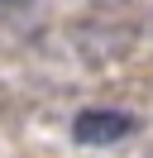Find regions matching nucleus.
Segmentation results:
<instances>
[{
    "instance_id": "nucleus-1",
    "label": "nucleus",
    "mask_w": 153,
    "mask_h": 158,
    "mask_svg": "<svg viewBox=\"0 0 153 158\" xmlns=\"http://www.w3.org/2000/svg\"><path fill=\"white\" fill-rule=\"evenodd\" d=\"M134 125H139V120H134L129 110H76L72 139H76V144H86V148H105V144L129 139Z\"/></svg>"
}]
</instances>
